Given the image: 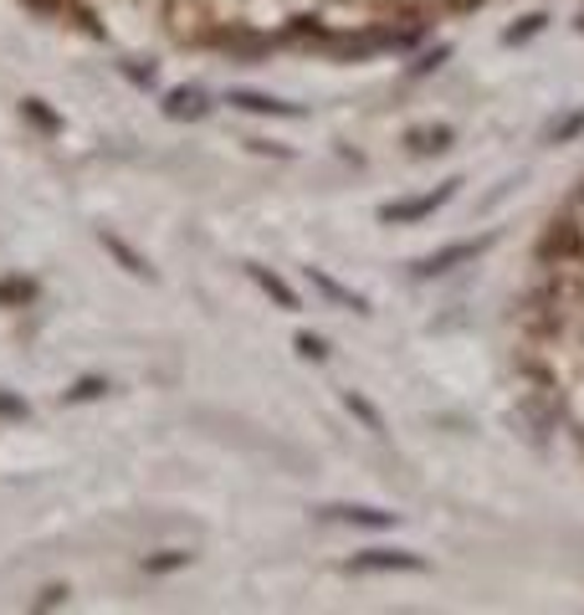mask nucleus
<instances>
[{
  "label": "nucleus",
  "instance_id": "f257e3e1",
  "mask_svg": "<svg viewBox=\"0 0 584 615\" xmlns=\"http://www.w3.org/2000/svg\"><path fill=\"white\" fill-rule=\"evenodd\" d=\"M456 185H462V180H447V185H441V190H426V196H416V200H395V206H385V210H379V221H389V226L426 221L431 210H441L451 196H456Z\"/></svg>",
  "mask_w": 584,
  "mask_h": 615
},
{
  "label": "nucleus",
  "instance_id": "f03ea898",
  "mask_svg": "<svg viewBox=\"0 0 584 615\" xmlns=\"http://www.w3.org/2000/svg\"><path fill=\"white\" fill-rule=\"evenodd\" d=\"M493 246V237H477V241H456V246H447V252H431L426 262H416V277H447V272H456L462 262H477L482 252Z\"/></svg>",
  "mask_w": 584,
  "mask_h": 615
},
{
  "label": "nucleus",
  "instance_id": "7ed1b4c3",
  "mask_svg": "<svg viewBox=\"0 0 584 615\" xmlns=\"http://www.w3.org/2000/svg\"><path fill=\"white\" fill-rule=\"evenodd\" d=\"M349 570H354V574H385V570L420 574V570H426V559L410 554V549H364V554L349 559Z\"/></svg>",
  "mask_w": 584,
  "mask_h": 615
},
{
  "label": "nucleus",
  "instance_id": "20e7f679",
  "mask_svg": "<svg viewBox=\"0 0 584 615\" xmlns=\"http://www.w3.org/2000/svg\"><path fill=\"white\" fill-rule=\"evenodd\" d=\"M323 518L333 524H354V528H395L400 513H385V508H364V503H329V508H318Z\"/></svg>",
  "mask_w": 584,
  "mask_h": 615
},
{
  "label": "nucleus",
  "instance_id": "39448f33",
  "mask_svg": "<svg viewBox=\"0 0 584 615\" xmlns=\"http://www.w3.org/2000/svg\"><path fill=\"white\" fill-rule=\"evenodd\" d=\"M231 108L241 113H277V119H298V103H283V98H267V92H231Z\"/></svg>",
  "mask_w": 584,
  "mask_h": 615
},
{
  "label": "nucleus",
  "instance_id": "423d86ee",
  "mask_svg": "<svg viewBox=\"0 0 584 615\" xmlns=\"http://www.w3.org/2000/svg\"><path fill=\"white\" fill-rule=\"evenodd\" d=\"M169 119H200L206 113V92L200 88H175L169 92V103H165Z\"/></svg>",
  "mask_w": 584,
  "mask_h": 615
},
{
  "label": "nucleus",
  "instance_id": "0eeeda50",
  "mask_svg": "<svg viewBox=\"0 0 584 615\" xmlns=\"http://www.w3.org/2000/svg\"><path fill=\"white\" fill-rule=\"evenodd\" d=\"M246 272H252L256 283H262V293H267V298H277V308H287V314L298 308V293H293V287H287L277 272H267V267H246Z\"/></svg>",
  "mask_w": 584,
  "mask_h": 615
},
{
  "label": "nucleus",
  "instance_id": "6e6552de",
  "mask_svg": "<svg viewBox=\"0 0 584 615\" xmlns=\"http://www.w3.org/2000/svg\"><path fill=\"white\" fill-rule=\"evenodd\" d=\"M451 139H456V134H451L447 123H436V129H416V134H410V150H416V154H447Z\"/></svg>",
  "mask_w": 584,
  "mask_h": 615
},
{
  "label": "nucleus",
  "instance_id": "1a4fd4ad",
  "mask_svg": "<svg viewBox=\"0 0 584 615\" xmlns=\"http://www.w3.org/2000/svg\"><path fill=\"white\" fill-rule=\"evenodd\" d=\"M308 277H313V283L323 287V293H329L333 303H344V308H354V314H364V298H354V293H344V287L333 283V277H329V272H323V267H308Z\"/></svg>",
  "mask_w": 584,
  "mask_h": 615
},
{
  "label": "nucleus",
  "instance_id": "9d476101",
  "mask_svg": "<svg viewBox=\"0 0 584 615\" xmlns=\"http://www.w3.org/2000/svg\"><path fill=\"white\" fill-rule=\"evenodd\" d=\"M344 406H349V416H360V420H364V426H370V431H375V436H385V416H379V410L370 406L364 395H354V391H349V395H344Z\"/></svg>",
  "mask_w": 584,
  "mask_h": 615
},
{
  "label": "nucleus",
  "instance_id": "9b49d317",
  "mask_svg": "<svg viewBox=\"0 0 584 615\" xmlns=\"http://www.w3.org/2000/svg\"><path fill=\"white\" fill-rule=\"evenodd\" d=\"M103 246H108V252H113V256H119V262H123V267H129V272H134V277H150V267H144V256H134V252H129V246H123L119 237H103Z\"/></svg>",
  "mask_w": 584,
  "mask_h": 615
},
{
  "label": "nucleus",
  "instance_id": "f8f14e48",
  "mask_svg": "<svg viewBox=\"0 0 584 615\" xmlns=\"http://www.w3.org/2000/svg\"><path fill=\"white\" fill-rule=\"evenodd\" d=\"M108 391V380H77L73 391L62 395V400H73V406H82V400H98V395Z\"/></svg>",
  "mask_w": 584,
  "mask_h": 615
},
{
  "label": "nucleus",
  "instance_id": "ddd939ff",
  "mask_svg": "<svg viewBox=\"0 0 584 615\" xmlns=\"http://www.w3.org/2000/svg\"><path fill=\"white\" fill-rule=\"evenodd\" d=\"M298 354H302V360H323V354H329V344H323V339H313V333H298Z\"/></svg>",
  "mask_w": 584,
  "mask_h": 615
},
{
  "label": "nucleus",
  "instance_id": "4468645a",
  "mask_svg": "<svg viewBox=\"0 0 584 615\" xmlns=\"http://www.w3.org/2000/svg\"><path fill=\"white\" fill-rule=\"evenodd\" d=\"M584 129V113H574V119H564V123H554V129H549V139H559V144H564V139H574Z\"/></svg>",
  "mask_w": 584,
  "mask_h": 615
},
{
  "label": "nucleus",
  "instance_id": "2eb2a0df",
  "mask_svg": "<svg viewBox=\"0 0 584 615\" xmlns=\"http://www.w3.org/2000/svg\"><path fill=\"white\" fill-rule=\"evenodd\" d=\"M180 564H190V554H165V559H150V570H154V574H165V570H180Z\"/></svg>",
  "mask_w": 584,
  "mask_h": 615
},
{
  "label": "nucleus",
  "instance_id": "dca6fc26",
  "mask_svg": "<svg viewBox=\"0 0 584 615\" xmlns=\"http://www.w3.org/2000/svg\"><path fill=\"white\" fill-rule=\"evenodd\" d=\"M539 26H543V15H528V26H513L508 36H503V42H524V36H533Z\"/></svg>",
  "mask_w": 584,
  "mask_h": 615
},
{
  "label": "nucleus",
  "instance_id": "f3484780",
  "mask_svg": "<svg viewBox=\"0 0 584 615\" xmlns=\"http://www.w3.org/2000/svg\"><path fill=\"white\" fill-rule=\"evenodd\" d=\"M26 113H31V119H36V123H46V129H57V119H52V113H46L42 103H26Z\"/></svg>",
  "mask_w": 584,
  "mask_h": 615
},
{
  "label": "nucleus",
  "instance_id": "a211bd4d",
  "mask_svg": "<svg viewBox=\"0 0 584 615\" xmlns=\"http://www.w3.org/2000/svg\"><path fill=\"white\" fill-rule=\"evenodd\" d=\"M405 6H420V0H405Z\"/></svg>",
  "mask_w": 584,
  "mask_h": 615
},
{
  "label": "nucleus",
  "instance_id": "6ab92c4d",
  "mask_svg": "<svg viewBox=\"0 0 584 615\" xmlns=\"http://www.w3.org/2000/svg\"><path fill=\"white\" fill-rule=\"evenodd\" d=\"M580 31H584V15H580Z\"/></svg>",
  "mask_w": 584,
  "mask_h": 615
}]
</instances>
